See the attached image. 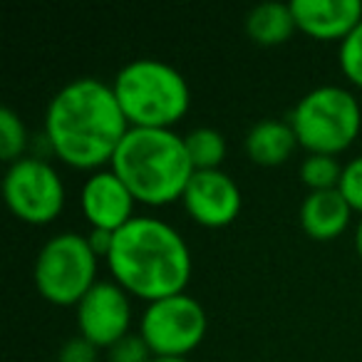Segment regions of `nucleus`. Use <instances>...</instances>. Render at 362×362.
Returning a JSON list of instances; mask_svg holds the SVG:
<instances>
[{"label": "nucleus", "instance_id": "nucleus-1", "mask_svg": "<svg viewBox=\"0 0 362 362\" xmlns=\"http://www.w3.org/2000/svg\"><path fill=\"white\" fill-rule=\"evenodd\" d=\"M129 129L112 85L80 77L60 87L50 100L42 139L62 164L95 174L112 164Z\"/></svg>", "mask_w": 362, "mask_h": 362}, {"label": "nucleus", "instance_id": "nucleus-2", "mask_svg": "<svg viewBox=\"0 0 362 362\" xmlns=\"http://www.w3.org/2000/svg\"><path fill=\"white\" fill-rule=\"evenodd\" d=\"M112 281L146 305L187 293L194 271L192 248L171 223L154 216H134L115 233L107 256Z\"/></svg>", "mask_w": 362, "mask_h": 362}, {"label": "nucleus", "instance_id": "nucleus-3", "mask_svg": "<svg viewBox=\"0 0 362 362\" xmlns=\"http://www.w3.org/2000/svg\"><path fill=\"white\" fill-rule=\"evenodd\" d=\"M110 169L124 181L136 204L156 209L181 202L197 171L184 136L174 129H129Z\"/></svg>", "mask_w": 362, "mask_h": 362}, {"label": "nucleus", "instance_id": "nucleus-4", "mask_svg": "<svg viewBox=\"0 0 362 362\" xmlns=\"http://www.w3.org/2000/svg\"><path fill=\"white\" fill-rule=\"evenodd\" d=\"M112 90L132 129H174L192 107L187 77L154 57L127 62Z\"/></svg>", "mask_w": 362, "mask_h": 362}, {"label": "nucleus", "instance_id": "nucleus-5", "mask_svg": "<svg viewBox=\"0 0 362 362\" xmlns=\"http://www.w3.org/2000/svg\"><path fill=\"white\" fill-rule=\"evenodd\" d=\"M291 127L308 154L337 156L360 136L362 107L347 87L320 85L298 100Z\"/></svg>", "mask_w": 362, "mask_h": 362}, {"label": "nucleus", "instance_id": "nucleus-6", "mask_svg": "<svg viewBox=\"0 0 362 362\" xmlns=\"http://www.w3.org/2000/svg\"><path fill=\"white\" fill-rule=\"evenodd\" d=\"M100 258L80 233H57L47 238L37 251L33 278L35 288L47 303L60 308L80 305V300L97 283Z\"/></svg>", "mask_w": 362, "mask_h": 362}, {"label": "nucleus", "instance_id": "nucleus-7", "mask_svg": "<svg viewBox=\"0 0 362 362\" xmlns=\"http://www.w3.org/2000/svg\"><path fill=\"white\" fill-rule=\"evenodd\" d=\"M206 330V310L189 293L149 303L139 320V335L154 357H187L204 342Z\"/></svg>", "mask_w": 362, "mask_h": 362}, {"label": "nucleus", "instance_id": "nucleus-8", "mask_svg": "<svg viewBox=\"0 0 362 362\" xmlns=\"http://www.w3.org/2000/svg\"><path fill=\"white\" fill-rule=\"evenodd\" d=\"M3 197L11 214L23 223L47 226L65 209V181L47 159L23 156L8 166Z\"/></svg>", "mask_w": 362, "mask_h": 362}, {"label": "nucleus", "instance_id": "nucleus-9", "mask_svg": "<svg viewBox=\"0 0 362 362\" xmlns=\"http://www.w3.org/2000/svg\"><path fill=\"white\" fill-rule=\"evenodd\" d=\"M75 310L80 335L100 350H110L129 335L132 300L115 281H97Z\"/></svg>", "mask_w": 362, "mask_h": 362}, {"label": "nucleus", "instance_id": "nucleus-10", "mask_svg": "<svg viewBox=\"0 0 362 362\" xmlns=\"http://www.w3.org/2000/svg\"><path fill=\"white\" fill-rule=\"evenodd\" d=\"M184 211L204 228H226L238 218L243 206L238 184L221 169L194 171L184 189Z\"/></svg>", "mask_w": 362, "mask_h": 362}, {"label": "nucleus", "instance_id": "nucleus-11", "mask_svg": "<svg viewBox=\"0 0 362 362\" xmlns=\"http://www.w3.org/2000/svg\"><path fill=\"white\" fill-rule=\"evenodd\" d=\"M80 206L92 228L117 233L134 218L136 199L115 171L100 169L87 176V181L82 184Z\"/></svg>", "mask_w": 362, "mask_h": 362}, {"label": "nucleus", "instance_id": "nucleus-12", "mask_svg": "<svg viewBox=\"0 0 362 362\" xmlns=\"http://www.w3.org/2000/svg\"><path fill=\"white\" fill-rule=\"evenodd\" d=\"M296 28L320 42H342L362 23V0H293Z\"/></svg>", "mask_w": 362, "mask_h": 362}, {"label": "nucleus", "instance_id": "nucleus-13", "mask_svg": "<svg viewBox=\"0 0 362 362\" xmlns=\"http://www.w3.org/2000/svg\"><path fill=\"white\" fill-rule=\"evenodd\" d=\"M352 209L340 194V189L332 192H310L300 204V228L313 241H332L342 236L352 221Z\"/></svg>", "mask_w": 362, "mask_h": 362}, {"label": "nucleus", "instance_id": "nucleus-14", "mask_svg": "<svg viewBox=\"0 0 362 362\" xmlns=\"http://www.w3.org/2000/svg\"><path fill=\"white\" fill-rule=\"evenodd\" d=\"M298 136L291 122L263 119L251 127L246 134V154L258 166H281L293 156Z\"/></svg>", "mask_w": 362, "mask_h": 362}, {"label": "nucleus", "instance_id": "nucleus-15", "mask_svg": "<svg viewBox=\"0 0 362 362\" xmlns=\"http://www.w3.org/2000/svg\"><path fill=\"white\" fill-rule=\"evenodd\" d=\"M291 3H261L246 18V35L261 47H278L296 33Z\"/></svg>", "mask_w": 362, "mask_h": 362}, {"label": "nucleus", "instance_id": "nucleus-16", "mask_svg": "<svg viewBox=\"0 0 362 362\" xmlns=\"http://www.w3.org/2000/svg\"><path fill=\"white\" fill-rule=\"evenodd\" d=\"M184 144H187V154L197 171L221 169L228 151L223 134L218 129H211V127H199V129L184 134Z\"/></svg>", "mask_w": 362, "mask_h": 362}, {"label": "nucleus", "instance_id": "nucleus-17", "mask_svg": "<svg viewBox=\"0 0 362 362\" xmlns=\"http://www.w3.org/2000/svg\"><path fill=\"white\" fill-rule=\"evenodd\" d=\"M342 169L337 156L327 154H308L300 164V179L310 192H332L340 187Z\"/></svg>", "mask_w": 362, "mask_h": 362}, {"label": "nucleus", "instance_id": "nucleus-18", "mask_svg": "<svg viewBox=\"0 0 362 362\" xmlns=\"http://www.w3.org/2000/svg\"><path fill=\"white\" fill-rule=\"evenodd\" d=\"M28 149V129L23 124L21 115L13 112L11 107L0 110V159L8 166L23 159Z\"/></svg>", "mask_w": 362, "mask_h": 362}, {"label": "nucleus", "instance_id": "nucleus-19", "mask_svg": "<svg viewBox=\"0 0 362 362\" xmlns=\"http://www.w3.org/2000/svg\"><path fill=\"white\" fill-rule=\"evenodd\" d=\"M337 62H340V70L345 75V80L352 87L362 90V23L340 42Z\"/></svg>", "mask_w": 362, "mask_h": 362}, {"label": "nucleus", "instance_id": "nucleus-20", "mask_svg": "<svg viewBox=\"0 0 362 362\" xmlns=\"http://www.w3.org/2000/svg\"><path fill=\"white\" fill-rule=\"evenodd\" d=\"M340 194L345 197V202L350 204V209L362 216V154L350 159L342 169L340 179Z\"/></svg>", "mask_w": 362, "mask_h": 362}, {"label": "nucleus", "instance_id": "nucleus-21", "mask_svg": "<svg viewBox=\"0 0 362 362\" xmlns=\"http://www.w3.org/2000/svg\"><path fill=\"white\" fill-rule=\"evenodd\" d=\"M154 355L146 347V342L141 340L139 332H129L127 337H122L117 345H112L107 350V362H151Z\"/></svg>", "mask_w": 362, "mask_h": 362}, {"label": "nucleus", "instance_id": "nucleus-22", "mask_svg": "<svg viewBox=\"0 0 362 362\" xmlns=\"http://www.w3.org/2000/svg\"><path fill=\"white\" fill-rule=\"evenodd\" d=\"M100 347L92 345L90 340H85L82 335L70 337L65 345L57 352V362H97Z\"/></svg>", "mask_w": 362, "mask_h": 362}, {"label": "nucleus", "instance_id": "nucleus-23", "mask_svg": "<svg viewBox=\"0 0 362 362\" xmlns=\"http://www.w3.org/2000/svg\"><path fill=\"white\" fill-rule=\"evenodd\" d=\"M87 243H90V248L95 251L97 258H105L107 261V256H110V251H112V243H115V233L92 228V231L87 233Z\"/></svg>", "mask_w": 362, "mask_h": 362}, {"label": "nucleus", "instance_id": "nucleus-24", "mask_svg": "<svg viewBox=\"0 0 362 362\" xmlns=\"http://www.w3.org/2000/svg\"><path fill=\"white\" fill-rule=\"evenodd\" d=\"M355 248H357V256L362 258V218L357 223V231H355Z\"/></svg>", "mask_w": 362, "mask_h": 362}, {"label": "nucleus", "instance_id": "nucleus-25", "mask_svg": "<svg viewBox=\"0 0 362 362\" xmlns=\"http://www.w3.org/2000/svg\"><path fill=\"white\" fill-rule=\"evenodd\" d=\"M151 362H192L189 357H154Z\"/></svg>", "mask_w": 362, "mask_h": 362}]
</instances>
